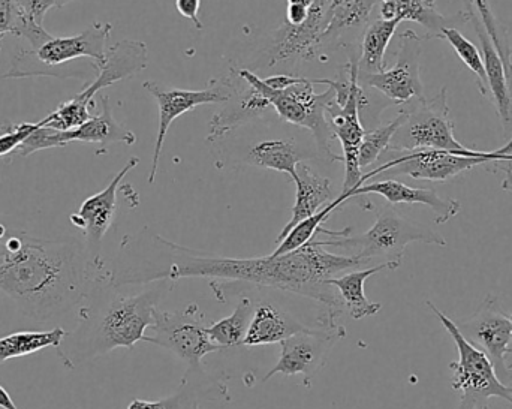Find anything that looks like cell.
Masks as SVG:
<instances>
[{"label":"cell","instance_id":"obj_48","mask_svg":"<svg viewBox=\"0 0 512 409\" xmlns=\"http://www.w3.org/2000/svg\"><path fill=\"white\" fill-rule=\"evenodd\" d=\"M3 38H5V36H0V51H2V41H3Z\"/></svg>","mask_w":512,"mask_h":409},{"label":"cell","instance_id":"obj_30","mask_svg":"<svg viewBox=\"0 0 512 409\" xmlns=\"http://www.w3.org/2000/svg\"><path fill=\"white\" fill-rule=\"evenodd\" d=\"M66 335L68 332L63 327H54L48 332H18L0 338V363L30 356L47 348H54L57 351L62 347Z\"/></svg>","mask_w":512,"mask_h":409},{"label":"cell","instance_id":"obj_32","mask_svg":"<svg viewBox=\"0 0 512 409\" xmlns=\"http://www.w3.org/2000/svg\"><path fill=\"white\" fill-rule=\"evenodd\" d=\"M378 0H351L331 9L330 24L321 39V47L339 39L340 33L366 26Z\"/></svg>","mask_w":512,"mask_h":409},{"label":"cell","instance_id":"obj_26","mask_svg":"<svg viewBox=\"0 0 512 409\" xmlns=\"http://www.w3.org/2000/svg\"><path fill=\"white\" fill-rule=\"evenodd\" d=\"M315 158L310 152H304L294 138H274V140L259 141L246 156L245 164L265 170L279 171L297 179V165L304 159Z\"/></svg>","mask_w":512,"mask_h":409},{"label":"cell","instance_id":"obj_34","mask_svg":"<svg viewBox=\"0 0 512 409\" xmlns=\"http://www.w3.org/2000/svg\"><path fill=\"white\" fill-rule=\"evenodd\" d=\"M405 119L406 113L402 110L399 116L391 120L387 125L379 126V128L375 129H367L363 141H361L360 152H358V164H360L361 170L375 164L381 158L382 153L387 152L394 134L402 126V123L405 122Z\"/></svg>","mask_w":512,"mask_h":409},{"label":"cell","instance_id":"obj_43","mask_svg":"<svg viewBox=\"0 0 512 409\" xmlns=\"http://www.w3.org/2000/svg\"><path fill=\"white\" fill-rule=\"evenodd\" d=\"M0 408L2 409H20L12 401L11 395L0 386Z\"/></svg>","mask_w":512,"mask_h":409},{"label":"cell","instance_id":"obj_40","mask_svg":"<svg viewBox=\"0 0 512 409\" xmlns=\"http://www.w3.org/2000/svg\"><path fill=\"white\" fill-rule=\"evenodd\" d=\"M176 8L180 15L191 20L198 30H203V23L200 20L201 0H176Z\"/></svg>","mask_w":512,"mask_h":409},{"label":"cell","instance_id":"obj_3","mask_svg":"<svg viewBox=\"0 0 512 409\" xmlns=\"http://www.w3.org/2000/svg\"><path fill=\"white\" fill-rule=\"evenodd\" d=\"M174 284L162 279L144 285L140 293L123 294L119 293L120 287L111 284L108 270L78 308L77 327L65 338L68 345L57 350L63 365L75 369L117 348L132 350L137 342L144 341L153 323V312L174 290Z\"/></svg>","mask_w":512,"mask_h":409},{"label":"cell","instance_id":"obj_19","mask_svg":"<svg viewBox=\"0 0 512 409\" xmlns=\"http://www.w3.org/2000/svg\"><path fill=\"white\" fill-rule=\"evenodd\" d=\"M379 12L384 20L414 21L421 24L427 30V35L423 39H444L442 32L448 27L460 26V24L469 23L475 6L471 2L468 8L456 12L454 15H444L438 11L436 0H378Z\"/></svg>","mask_w":512,"mask_h":409},{"label":"cell","instance_id":"obj_38","mask_svg":"<svg viewBox=\"0 0 512 409\" xmlns=\"http://www.w3.org/2000/svg\"><path fill=\"white\" fill-rule=\"evenodd\" d=\"M39 122L36 123H6L2 126V134H0V156L8 155L15 152L17 147L38 128Z\"/></svg>","mask_w":512,"mask_h":409},{"label":"cell","instance_id":"obj_2","mask_svg":"<svg viewBox=\"0 0 512 409\" xmlns=\"http://www.w3.org/2000/svg\"><path fill=\"white\" fill-rule=\"evenodd\" d=\"M107 273L78 242L9 231L0 242V291L30 320L44 323L80 308Z\"/></svg>","mask_w":512,"mask_h":409},{"label":"cell","instance_id":"obj_31","mask_svg":"<svg viewBox=\"0 0 512 409\" xmlns=\"http://www.w3.org/2000/svg\"><path fill=\"white\" fill-rule=\"evenodd\" d=\"M349 200H352V191L342 192L339 197L334 198L324 209L319 210L315 215L295 225V227L286 234L285 239L277 245L274 252H271V257H280V255L289 254V252L307 245V243L316 236L319 227H322V224L330 218L331 213L339 209L340 206H343V204Z\"/></svg>","mask_w":512,"mask_h":409},{"label":"cell","instance_id":"obj_6","mask_svg":"<svg viewBox=\"0 0 512 409\" xmlns=\"http://www.w3.org/2000/svg\"><path fill=\"white\" fill-rule=\"evenodd\" d=\"M237 74L270 102L271 108L279 114L280 119L298 128L309 129L315 138L316 149L327 161L343 162L342 156L336 155L331 149L334 135L325 116V108L336 93L331 87L322 93L313 90L315 84H322V78L288 75V86L285 89H271L249 69H237Z\"/></svg>","mask_w":512,"mask_h":409},{"label":"cell","instance_id":"obj_28","mask_svg":"<svg viewBox=\"0 0 512 409\" xmlns=\"http://www.w3.org/2000/svg\"><path fill=\"white\" fill-rule=\"evenodd\" d=\"M402 20L393 18V20H384L379 17L378 20L369 24L364 33L363 45H361V54L358 57V69L366 74H378V72L387 69L385 62V53L388 45L396 33L397 27Z\"/></svg>","mask_w":512,"mask_h":409},{"label":"cell","instance_id":"obj_11","mask_svg":"<svg viewBox=\"0 0 512 409\" xmlns=\"http://www.w3.org/2000/svg\"><path fill=\"white\" fill-rule=\"evenodd\" d=\"M206 315L197 303H191L182 311L167 312L155 309L150 335L144 336L147 344L170 351L188 363V368H200L204 357L221 351L219 345L210 341Z\"/></svg>","mask_w":512,"mask_h":409},{"label":"cell","instance_id":"obj_37","mask_svg":"<svg viewBox=\"0 0 512 409\" xmlns=\"http://www.w3.org/2000/svg\"><path fill=\"white\" fill-rule=\"evenodd\" d=\"M27 20L29 18L24 14L18 0H0V36L12 35L20 38Z\"/></svg>","mask_w":512,"mask_h":409},{"label":"cell","instance_id":"obj_46","mask_svg":"<svg viewBox=\"0 0 512 409\" xmlns=\"http://www.w3.org/2000/svg\"><path fill=\"white\" fill-rule=\"evenodd\" d=\"M71 2H74V0H57L56 8H63V6L69 5Z\"/></svg>","mask_w":512,"mask_h":409},{"label":"cell","instance_id":"obj_20","mask_svg":"<svg viewBox=\"0 0 512 409\" xmlns=\"http://www.w3.org/2000/svg\"><path fill=\"white\" fill-rule=\"evenodd\" d=\"M376 194L384 197L391 206L396 204H423L435 213V222L438 225L447 224L451 218L459 215L460 203L453 198H442L435 189L412 188L399 180L387 179L381 182L363 185L352 192V198L363 195Z\"/></svg>","mask_w":512,"mask_h":409},{"label":"cell","instance_id":"obj_24","mask_svg":"<svg viewBox=\"0 0 512 409\" xmlns=\"http://www.w3.org/2000/svg\"><path fill=\"white\" fill-rule=\"evenodd\" d=\"M240 83H242V78H240L239 84H237L236 92L228 101L231 102V105L222 108L219 113L215 114L212 122H210V134L207 135V141H210V143L221 140L228 132L234 131V129L245 125V123L265 116L268 110H270V102L258 90L249 86L245 81L248 84V89L245 92Z\"/></svg>","mask_w":512,"mask_h":409},{"label":"cell","instance_id":"obj_25","mask_svg":"<svg viewBox=\"0 0 512 409\" xmlns=\"http://www.w3.org/2000/svg\"><path fill=\"white\" fill-rule=\"evenodd\" d=\"M402 264L399 263H382L378 266L367 267L363 270H355V272L346 273L340 278L328 279V284L336 288L340 300L346 311L349 312L354 320H363V318L373 317L382 309L381 303L370 302L364 293V284L370 276L376 273L384 272V270H397Z\"/></svg>","mask_w":512,"mask_h":409},{"label":"cell","instance_id":"obj_15","mask_svg":"<svg viewBox=\"0 0 512 409\" xmlns=\"http://www.w3.org/2000/svg\"><path fill=\"white\" fill-rule=\"evenodd\" d=\"M423 41L424 39L412 29L400 33L396 65L378 74L358 71V83L369 89L378 90L394 105H405L414 99L424 98V86L420 77Z\"/></svg>","mask_w":512,"mask_h":409},{"label":"cell","instance_id":"obj_33","mask_svg":"<svg viewBox=\"0 0 512 409\" xmlns=\"http://www.w3.org/2000/svg\"><path fill=\"white\" fill-rule=\"evenodd\" d=\"M469 2L480 12L481 21L486 26L490 39H492L493 45H495L496 51H498L502 63H504L508 86L512 90V47L510 33H508L507 27L496 17L489 0H469Z\"/></svg>","mask_w":512,"mask_h":409},{"label":"cell","instance_id":"obj_16","mask_svg":"<svg viewBox=\"0 0 512 409\" xmlns=\"http://www.w3.org/2000/svg\"><path fill=\"white\" fill-rule=\"evenodd\" d=\"M331 3L333 0H315L310 6L309 17L300 26H292L285 21L274 32L273 41L267 50V65L315 59L322 36L330 24Z\"/></svg>","mask_w":512,"mask_h":409},{"label":"cell","instance_id":"obj_9","mask_svg":"<svg viewBox=\"0 0 512 409\" xmlns=\"http://www.w3.org/2000/svg\"><path fill=\"white\" fill-rule=\"evenodd\" d=\"M427 306L450 333L459 351V360L450 363L453 371L451 386L454 392L460 393L457 409H489L490 399L493 398L504 399L512 405V386L499 380L489 357L463 338L456 321L450 320L432 302H427Z\"/></svg>","mask_w":512,"mask_h":409},{"label":"cell","instance_id":"obj_10","mask_svg":"<svg viewBox=\"0 0 512 409\" xmlns=\"http://www.w3.org/2000/svg\"><path fill=\"white\" fill-rule=\"evenodd\" d=\"M405 105V122L397 129L387 150H472L463 146L454 137V122L450 117L447 87H442L433 98L427 99L424 96Z\"/></svg>","mask_w":512,"mask_h":409},{"label":"cell","instance_id":"obj_29","mask_svg":"<svg viewBox=\"0 0 512 409\" xmlns=\"http://www.w3.org/2000/svg\"><path fill=\"white\" fill-rule=\"evenodd\" d=\"M239 296L240 299L233 314L230 317L216 321L207 329L210 341L219 345L222 350L243 345L249 324H251L252 315H254L255 300L248 294H239Z\"/></svg>","mask_w":512,"mask_h":409},{"label":"cell","instance_id":"obj_27","mask_svg":"<svg viewBox=\"0 0 512 409\" xmlns=\"http://www.w3.org/2000/svg\"><path fill=\"white\" fill-rule=\"evenodd\" d=\"M102 111L98 116H92L86 123L71 129L63 131L66 144L75 143H123L132 146L137 141L134 132L126 129L114 119L113 107H111L110 98L107 95L101 96Z\"/></svg>","mask_w":512,"mask_h":409},{"label":"cell","instance_id":"obj_1","mask_svg":"<svg viewBox=\"0 0 512 409\" xmlns=\"http://www.w3.org/2000/svg\"><path fill=\"white\" fill-rule=\"evenodd\" d=\"M360 267L364 266L358 258L333 254L313 239L280 257H219L177 245L146 227L135 236L123 237L110 282L114 287L147 285L162 279L242 282L306 297L339 318L345 306L327 281Z\"/></svg>","mask_w":512,"mask_h":409},{"label":"cell","instance_id":"obj_45","mask_svg":"<svg viewBox=\"0 0 512 409\" xmlns=\"http://www.w3.org/2000/svg\"><path fill=\"white\" fill-rule=\"evenodd\" d=\"M510 320H511V324H512V315H510ZM507 363H508V368H510L512 371V341H511V345H510V353H508Z\"/></svg>","mask_w":512,"mask_h":409},{"label":"cell","instance_id":"obj_22","mask_svg":"<svg viewBox=\"0 0 512 409\" xmlns=\"http://www.w3.org/2000/svg\"><path fill=\"white\" fill-rule=\"evenodd\" d=\"M472 26L477 32L478 41L481 45V54H483L484 66H486L487 83H489L490 98L495 102L498 110L499 119H501L504 135L512 140V90L508 86L507 75H505L504 63L501 56L496 51L489 32L483 21L478 20L477 14H472Z\"/></svg>","mask_w":512,"mask_h":409},{"label":"cell","instance_id":"obj_44","mask_svg":"<svg viewBox=\"0 0 512 409\" xmlns=\"http://www.w3.org/2000/svg\"><path fill=\"white\" fill-rule=\"evenodd\" d=\"M315 0H288V3H297V5L312 6Z\"/></svg>","mask_w":512,"mask_h":409},{"label":"cell","instance_id":"obj_4","mask_svg":"<svg viewBox=\"0 0 512 409\" xmlns=\"http://www.w3.org/2000/svg\"><path fill=\"white\" fill-rule=\"evenodd\" d=\"M351 233V227L342 231L319 227L316 236L322 234L327 239L313 237V240L324 248L342 251L345 252L343 255L358 258L363 266L375 260L402 264L403 255L411 243L447 246V240L442 234L427 225L405 218L391 204L379 209L375 224L366 233L358 236H352Z\"/></svg>","mask_w":512,"mask_h":409},{"label":"cell","instance_id":"obj_41","mask_svg":"<svg viewBox=\"0 0 512 409\" xmlns=\"http://www.w3.org/2000/svg\"><path fill=\"white\" fill-rule=\"evenodd\" d=\"M309 6L297 5V3H288L286 9V23L292 26H300L309 17Z\"/></svg>","mask_w":512,"mask_h":409},{"label":"cell","instance_id":"obj_23","mask_svg":"<svg viewBox=\"0 0 512 409\" xmlns=\"http://www.w3.org/2000/svg\"><path fill=\"white\" fill-rule=\"evenodd\" d=\"M295 185V203L292 207V216L288 224L282 228L279 237L276 239V245H279L286 234L300 224L304 219L318 213L319 210L324 209L327 204L334 200L333 185L328 177L321 176L315 173L309 165H297V179Z\"/></svg>","mask_w":512,"mask_h":409},{"label":"cell","instance_id":"obj_12","mask_svg":"<svg viewBox=\"0 0 512 409\" xmlns=\"http://www.w3.org/2000/svg\"><path fill=\"white\" fill-rule=\"evenodd\" d=\"M346 338V329L340 324L328 327H313L306 332L289 336L280 342V356L276 365L262 378L267 383L274 375L303 377V386L312 389L316 375L325 368L331 351L337 342Z\"/></svg>","mask_w":512,"mask_h":409},{"label":"cell","instance_id":"obj_47","mask_svg":"<svg viewBox=\"0 0 512 409\" xmlns=\"http://www.w3.org/2000/svg\"><path fill=\"white\" fill-rule=\"evenodd\" d=\"M351 2V0H333L331 3V9L336 8V6L343 5V3Z\"/></svg>","mask_w":512,"mask_h":409},{"label":"cell","instance_id":"obj_35","mask_svg":"<svg viewBox=\"0 0 512 409\" xmlns=\"http://www.w3.org/2000/svg\"><path fill=\"white\" fill-rule=\"evenodd\" d=\"M445 41L450 42L457 56L463 63L478 77V89L481 95L489 96V83H487L486 66H484L483 54L478 50L477 45L472 44L466 36H463L456 27H448L442 32Z\"/></svg>","mask_w":512,"mask_h":409},{"label":"cell","instance_id":"obj_7","mask_svg":"<svg viewBox=\"0 0 512 409\" xmlns=\"http://www.w3.org/2000/svg\"><path fill=\"white\" fill-rule=\"evenodd\" d=\"M149 65V50L141 41L117 42L108 48L104 65L99 66L95 78L86 84L83 90L75 98L62 102L53 113L48 114L45 126L71 131L86 123L93 116L92 108H95V95L107 87L113 86L117 81L128 80Z\"/></svg>","mask_w":512,"mask_h":409},{"label":"cell","instance_id":"obj_36","mask_svg":"<svg viewBox=\"0 0 512 409\" xmlns=\"http://www.w3.org/2000/svg\"><path fill=\"white\" fill-rule=\"evenodd\" d=\"M65 146H68V144H66L63 131L48 128V126H45V119H42L41 122H39L38 128L17 147L15 152H17L21 158H27V156L33 155V153L39 152V150Z\"/></svg>","mask_w":512,"mask_h":409},{"label":"cell","instance_id":"obj_14","mask_svg":"<svg viewBox=\"0 0 512 409\" xmlns=\"http://www.w3.org/2000/svg\"><path fill=\"white\" fill-rule=\"evenodd\" d=\"M457 329L463 338L483 351L502 383L512 381L511 369L508 368V353L512 341V324L510 315L505 314L495 294H489L477 312L469 320L456 321Z\"/></svg>","mask_w":512,"mask_h":409},{"label":"cell","instance_id":"obj_21","mask_svg":"<svg viewBox=\"0 0 512 409\" xmlns=\"http://www.w3.org/2000/svg\"><path fill=\"white\" fill-rule=\"evenodd\" d=\"M313 327L316 326H307L291 312L271 300H261L258 305H255L254 315H252L243 345L261 347V345L280 344L289 336L306 332Z\"/></svg>","mask_w":512,"mask_h":409},{"label":"cell","instance_id":"obj_5","mask_svg":"<svg viewBox=\"0 0 512 409\" xmlns=\"http://www.w3.org/2000/svg\"><path fill=\"white\" fill-rule=\"evenodd\" d=\"M111 30L113 24L95 21L78 35L54 36L38 50H21L3 78H86V72L74 66L75 60L90 59L96 69L104 65Z\"/></svg>","mask_w":512,"mask_h":409},{"label":"cell","instance_id":"obj_18","mask_svg":"<svg viewBox=\"0 0 512 409\" xmlns=\"http://www.w3.org/2000/svg\"><path fill=\"white\" fill-rule=\"evenodd\" d=\"M231 393L222 378L209 374L203 366L186 369L185 377L179 389L173 395L159 401H143L134 399L126 409H195L201 402L224 407L230 404Z\"/></svg>","mask_w":512,"mask_h":409},{"label":"cell","instance_id":"obj_42","mask_svg":"<svg viewBox=\"0 0 512 409\" xmlns=\"http://www.w3.org/2000/svg\"><path fill=\"white\" fill-rule=\"evenodd\" d=\"M490 167H498L493 168V173H496V171H501V173L505 174L504 182H502L501 188L504 189V191L511 192L512 194V162H502V161H496V162H490Z\"/></svg>","mask_w":512,"mask_h":409},{"label":"cell","instance_id":"obj_17","mask_svg":"<svg viewBox=\"0 0 512 409\" xmlns=\"http://www.w3.org/2000/svg\"><path fill=\"white\" fill-rule=\"evenodd\" d=\"M138 164H140V159L137 156L129 159L125 167L113 177L110 185L104 191L84 200L78 212L69 216L72 224L83 231L84 246H86L90 260L95 264H105L101 257L102 240L116 218L117 192H119L123 177H126V174L134 170Z\"/></svg>","mask_w":512,"mask_h":409},{"label":"cell","instance_id":"obj_49","mask_svg":"<svg viewBox=\"0 0 512 409\" xmlns=\"http://www.w3.org/2000/svg\"><path fill=\"white\" fill-rule=\"evenodd\" d=\"M195 409H201V408H200V407H198V408H195Z\"/></svg>","mask_w":512,"mask_h":409},{"label":"cell","instance_id":"obj_8","mask_svg":"<svg viewBox=\"0 0 512 409\" xmlns=\"http://www.w3.org/2000/svg\"><path fill=\"white\" fill-rule=\"evenodd\" d=\"M385 153H390L391 158L382 162L370 173L364 174L366 182L379 174L409 176L412 179L427 180V182H448L477 165H487L496 161L512 162V140L508 141L502 149L493 150V152L418 149L387 150Z\"/></svg>","mask_w":512,"mask_h":409},{"label":"cell","instance_id":"obj_13","mask_svg":"<svg viewBox=\"0 0 512 409\" xmlns=\"http://www.w3.org/2000/svg\"><path fill=\"white\" fill-rule=\"evenodd\" d=\"M237 77L239 75L236 71L230 77L212 80L209 86L203 90H165L155 81H146L143 84L144 89L158 101L159 107V129L158 137H156L155 153H153L152 170L149 174L150 185L155 183L165 138H167L174 120L179 119L182 114L194 110L198 105L227 104L236 92L237 84H239Z\"/></svg>","mask_w":512,"mask_h":409},{"label":"cell","instance_id":"obj_39","mask_svg":"<svg viewBox=\"0 0 512 409\" xmlns=\"http://www.w3.org/2000/svg\"><path fill=\"white\" fill-rule=\"evenodd\" d=\"M18 2L26 17L41 26H44L45 14L57 5V0H18Z\"/></svg>","mask_w":512,"mask_h":409}]
</instances>
